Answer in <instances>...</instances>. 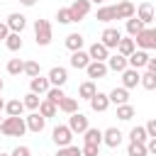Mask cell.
<instances>
[{
    "instance_id": "8",
    "label": "cell",
    "mask_w": 156,
    "mask_h": 156,
    "mask_svg": "<svg viewBox=\"0 0 156 156\" xmlns=\"http://www.w3.org/2000/svg\"><path fill=\"white\" fill-rule=\"evenodd\" d=\"M66 80H68V71H66L63 66H54V68L49 71V83H51V88H63Z\"/></svg>"
},
{
    "instance_id": "16",
    "label": "cell",
    "mask_w": 156,
    "mask_h": 156,
    "mask_svg": "<svg viewBox=\"0 0 156 156\" xmlns=\"http://www.w3.org/2000/svg\"><path fill=\"white\" fill-rule=\"evenodd\" d=\"M107 68L115 71V73H124V71L129 68V61H127V56H122V54H112V56L107 58Z\"/></svg>"
},
{
    "instance_id": "22",
    "label": "cell",
    "mask_w": 156,
    "mask_h": 156,
    "mask_svg": "<svg viewBox=\"0 0 156 156\" xmlns=\"http://www.w3.org/2000/svg\"><path fill=\"white\" fill-rule=\"evenodd\" d=\"M136 17H139L144 24L154 22V17H156V10H154V5H151V2H141V5L136 7Z\"/></svg>"
},
{
    "instance_id": "17",
    "label": "cell",
    "mask_w": 156,
    "mask_h": 156,
    "mask_svg": "<svg viewBox=\"0 0 156 156\" xmlns=\"http://www.w3.org/2000/svg\"><path fill=\"white\" fill-rule=\"evenodd\" d=\"M88 54H90V58H93V61H107V58H110V49H107L102 41H95V44H90Z\"/></svg>"
},
{
    "instance_id": "21",
    "label": "cell",
    "mask_w": 156,
    "mask_h": 156,
    "mask_svg": "<svg viewBox=\"0 0 156 156\" xmlns=\"http://www.w3.org/2000/svg\"><path fill=\"white\" fill-rule=\"evenodd\" d=\"M110 105H112V102H110V95H105V93H100V90H98L95 98L90 100V110H93V112H105Z\"/></svg>"
},
{
    "instance_id": "18",
    "label": "cell",
    "mask_w": 156,
    "mask_h": 156,
    "mask_svg": "<svg viewBox=\"0 0 156 156\" xmlns=\"http://www.w3.org/2000/svg\"><path fill=\"white\" fill-rule=\"evenodd\" d=\"M90 61H93V58H90V54H88V51H83V49L71 54V66H73V68H78V71H80V68L85 71V68L90 66Z\"/></svg>"
},
{
    "instance_id": "37",
    "label": "cell",
    "mask_w": 156,
    "mask_h": 156,
    "mask_svg": "<svg viewBox=\"0 0 156 156\" xmlns=\"http://www.w3.org/2000/svg\"><path fill=\"white\" fill-rule=\"evenodd\" d=\"M132 117H134V107H132L129 102H127V105H119V107H117V119H122V122H129Z\"/></svg>"
},
{
    "instance_id": "41",
    "label": "cell",
    "mask_w": 156,
    "mask_h": 156,
    "mask_svg": "<svg viewBox=\"0 0 156 156\" xmlns=\"http://www.w3.org/2000/svg\"><path fill=\"white\" fill-rule=\"evenodd\" d=\"M56 156H83V149H78V146H63V149H58L56 151Z\"/></svg>"
},
{
    "instance_id": "2",
    "label": "cell",
    "mask_w": 156,
    "mask_h": 156,
    "mask_svg": "<svg viewBox=\"0 0 156 156\" xmlns=\"http://www.w3.org/2000/svg\"><path fill=\"white\" fill-rule=\"evenodd\" d=\"M54 39V29H51V22L49 20H37L34 22V41L39 46H49Z\"/></svg>"
},
{
    "instance_id": "13",
    "label": "cell",
    "mask_w": 156,
    "mask_h": 156,
    "mask_svg": "<svg viewBox=\"0 0 156 156\" xmlns=\"http://www.w3.org/2000/svg\"><path fill=\"white\" fill-rule=\"evenodd\" d=\"M136 85H141V73H139L136 68H127V71L122 73V88L132 90V88H136Z\"/></svg>"
},
{
    "instance_id": "7",
    "label": "cell",
    "mask_w": 156,
    "mask_h": 156,
    "mask_svg": "<svg viewBox=\"0 0 156 156\" xmlns=\"http://www.w3.org/2000/svg\"><path fill=\"white\" fill-rule=\"evenodd\" d=\"M24 122H27V129H29V132H34V134L44 132V127H46V117H44V115H39V110H37V112H29V115L24 117Z\"/></svg>"
},
{
    "instance_id": "6",
    "label": "cell",
    "mask_w": 156,
    "mask_h": 156,
    "mask_svg": "<svg viewBox=\"0 0 156 156\" xmlns=\"http://www.w3.org/2000/svg\"><path fill=\"white\" fill-rule=\"evenodd\" d=\"M136 46L139 49H144V51H149V49H156V27H146L136 39Z\"/></svg>"
},
{
    "instance_id": "38",
    "label": "cell",
    "mask_w": 156,
    "mask_h": 156,
    "mask_svg": "<svg viewBox=\"0 0 156 156\" xmlns=\"http://www.w3.org/2000/svg\"><path fill=\"white\" fill-rule=\"evenodd\" d=\"M66 98V93H63V88H51L49 93H46V100H51L54 105H61V100Z\"/></svg>"
},
{
    "instance_id": "14",
    "label": "cell",
    "mask_w": 156,
    "mask_h": 156,
    "mask_svg": "<svg viewBox=\"0 0 156 156\" xmlns=\"http://www.w3.org/2000/svg\"><path fill=\"white\" fill-rule=\"evenodd\" d=\"M51 90V83H49V76H37L29 80V93H37V95H46Z\"/></svg>"
},
{
    "instance_id": "29",
    "label": "cell",
    "mask_w": 156,
    "mask_h": 156,
    "mask_svg": "<svg viewBox=\"0 0 156 156\" xmlns=\"http://www.w3.org/2000/svg\"><path fill=\"white\" fill-rule=\"evenodd\" d=\"M95 17H98V22H112V20H117V12H115V5H110V7H107V5H105V7H100Z\"/></svg>"
},
{
    "instance_id": "33",
    "label": "cell",
    "mask_w": 156,
    "mask_h": 156,
    "mask_svg": "<svg viewBox=\"0 0 156 156\" xmlns=\"http://www.w3.org/2000/svg\"><path fill=\"white\" fill-rule=\"evenodd\" d=\"M129 141H141V144H146V141H149L146 127H132V129H129Z\"/></svg>"
},
{
    "instance_id": "12",
    "label": "cell",
    "mask_w": 156,
    "mask_h": 156,
    "mask_svg": "<svg viewBox=\"0 0 156 156\" xmlns=\"http://www.w3.org/2000/svg\"><path fill=\"white\" fill-rule=\"evenodd\" d=\"M122 139H124V134H122L117 127H110V129L102 132V144H107L110 149H117V146L122 144Z\"/></svg>"
},
{
    "instance_id": "10",
    "label": "cell",
    "mask_w": 156,
    "mask_h": 156,
    "mask_svg": "<svg viewBox=\"0 0 156 156\" xmlns=\"http://www.w3.org/2000/svg\"><path fill=\"white\" fill-rule=\"evenodd\" d=\"M5 22H7L10 32H17V34H22V32H24V27H27V17H24L22 12H10Z\"/></svg>"
},
{
    "instance_id": "4",
    "label": "cell",
    "mask_w": 156,
    "mask_h": 156,
    "mask_svg": "<svg viewBox=\"0 0 156 156\" xmlns=\"http://www.w3.org/2000/svg\"><path fill=\"white\" fill-rule=\"evenodd\" d=\"M100 41H102L107 49H117L119 41H122V32H119L117 27H105L102 34H100Z\"/></svg>"
},
{
    "instance_id": "56",
    "label": "cell",
    "mask_w": 156,
    "mask_h": 156,
    "mask_svg": "<svg viewBox=\"0 0 156 156\" xmlns=\"http://www.w3.org/2000/svg\"><path fill=\"white\" fill-rule=\"evenodd\" d=\"M100 156H102V154H100Z\"/></svg>"
},
{
    "instance_id": "48",
    "label": "cell",
    "mask_w": 156,
    "mask_h": 156,
    "mask_svg": "<svg viewBox=\"0 0 156 156\" xmlns=\"http://www.w3.org/2000/svg\"><path fill=\"white\" fill-rule=\"evenodd\" d=\"M146 71H149V73H156V58H149V63H146Z\"/></svg>"
},
{
    "instance_id": "32",
    "label": "cell",
    "mask_w": 156,
    "mask_h": 156,
    "mask_svg": "<svg viewBox=\"0 0 156 156\" xmlns=\"http://www.w3.org/2000/svg\"><path fill=\"white\" fill-rule=\"evenodd\" d=\"M127 156H149V149H146V144H141V141H129Z\"/></svg>"
},
{
    "instance_id": "23",
    "label": "cell",
    "mask_w": 156,
    "mask_h": 156,
    "mask_svg": "<svg viewBox=\"0 0 156 156\" xmlns=\"http://www.w3.org/2000/svg\"><path fill=\"white\" fill-rule=\"evenodd\" d=\"M83 44H85V39H83V34H78V32H71V34L66 37V49H68L71 54H73V51H80Z\"/></svg>"
},
{
    "instance_id": "55",
    "label": "cell",
    "mask_w": 156,
    "mask_h": 156,
    "mask_svg": "<svg viewBox=\"0 0 156 156\" xmlns=\"http://www.w3.org/2000/svg\"><path fill=\"white\" fill-rule=\"evenodd\" d=\"M154 22H156V17H154Z\"/></svg>"
},
{
    "instance_id": "19",
    "label": "cell",
    "mask_w": 156,
    "mask_h": 156,
    "mask_svg": "<svg viewBox=\"0 0 156 156\" xmlns=\"http://www.w3.org/2000/svg\"><path fill=\"white\" fill-rule=\"evenodd\" d=\"M149 58H151V56H149L144 49H139V51H134V54H132L127 61H129V68H136V71H139V68H146Z\"/></svg>"
},
{
    "instance_id": "45",
    "label": "cell",
    "mask_w": 156,
    "mask_h": 156,
    "mask_svg": "<svg viewBox=\"0 0 156 156\" xmlns=\"http://www.w3.org/2000/svg\"><path fill=\"white\" fill-rule=\"evenodd\" d=\"M144 127H146V134H149V139H156V117H151V119H149Z\"/></svg>"
},
{
    "instance_id": "28",
    "label": "cell",
    "mask_w": 156,
    "mask_h": 156,
    "mask_svg": "<svg viewBox=\"0 0 156 156\" xmlns=\"http://www.w3.org/2000/svg\"><path fill=\"white\" fill-rule=\"evenodd\" d=\"M134 51H136V41H134L132 37H127V39L122 37V41H119V46H117V54H122V56H127V58H129Z\"/></svg>"
},
{
    "instance_id": "3",
    "label": "cell",
    "mask_w": 156,
    "mask_h": 156,
    "mask_svg": "<svg viewBox=\"0 0 156 156\" xmlns=\"http://www.w3.org/2000/svg\"><path fill=\"white\" fill-rule=\"evenodd\" d=\"M51 139H54V144H56L58 149H63V146H71V141H73V132H71L68 124H56L54 132H51Z\"/></svg>"
},
{
    "instance_id": "1",
    "label": "cell",
    "mask_w": 156,
    "mask_h": 156,
    "mask_svg": "<svg viewBox=\"0 0 156 156\" xmlns=\"http://www.w3.org/2000/svg\"><path fill=\"white\" fill-rule=\"evenodd\" d=\"M0 132L5 136H22L27 132V122H24V117H5L0 124Z\"/></svg>"
},
{
    "instance_id": "52",
    "label": "cell",
    "mask_w": 156,
    "mask_h": 156,
    "mask_svg": "<svg viewBox=\"0 0 156 156\" xmlns=\"http://www.w3.org/2000/svg\"><path fill=\"white\" fill-rule=\"evenodd\" d=\"M2 85H5V83H2V78H0V93H2Z\"/></svg>"
},
{
    "instance_id": "46",
    "label": "cell",
    "mask_w": 156,
    "mask_h": 156,
    "mask_svg": "<svg viewBox=\"0 0 156 156\" xmlns=\"http://www.w3.org/2000/svg\"><path fill=\"white\" fill-rule=\"evenodd\" d=\"M7 37H10V27H7V22H0V39L5 41Z\"/></svg>"
},
{
    "instance_id": "9",
    "label": "cell",
    "mask_w": 156,
    "mask_h": 156,
    "mask_svg": "<svg viewBox=\"0 0 156 156\" xmlns=\"http://www.w3.org/2000/svg\"><path fill=\"white\" fill-rule=\"evenodd\" d=\"M68 127H71L73 134H83L90 124H88V117H85L83 112H73V115L68 117Z\"/></svg>"
},
{
    "instance_id": "39",
    "label": "cell",
    "mask_w": 156,
    "mask_h": 156,
    "mask_svg": "<svg viewBox=\"0 0 156 156\" xmlns=\"http://www.w3.org/2000/svg\"><path fill=\"white\" fill-rule=\"evenodd\" d=\"M141 88H144V90H156V73H149V71H146V73L141 76Z\"/></svg>"
},
{
    "instance_id": "43",
    "label": "cell",
    "mask_w": 156,
    "mask_h": 156,
    "mask_svg": "<svg viewBox=\"0 0 156 156\" xmlns=\"http://www.w3.org/2000/svg\"><path fill=\"white\" fill-rule=\"evenodd\" d=\"M83 156H100V146H95V144H83Z\"/></svg>"
},
{
    "instance_id": "42",
    "label": "cell",
    "mask_w": 156,
    "mask_h": 156,
    "mask_svg": "<svg viewBox=\"0 0 156 156\" xmlns=\"http://www.w3.org/2000/svg\"><path fill=\"white\" fill-rule=\"evenodd\" d=\"M56 20H58V24H71V22H73L71 10H68V7H61V10L56 12Z\"/></svg>"
},
{
    "instance_id": "24",
    "label": "cell",
    "mask_w": 156,
    "mask_h": 156,
    "mask_svg": "<svg viewBox=\"0 0 156 156\" xmlns=\"http://www.w3.org/2000/svg\"><path fill=\"white\" fill-rule=\"evenodd\" d=\"M27 107H24V102L20 100V98H15V100H7V105H5V112H7V117H22V112H24Z\"/></svg>"
},
{
    "instance_id": "25",
    "label": "cell",
    "mask_w": 156,
    "mask_h": 156,
    "mask_svg": "<svg viewBox=\"0 0 156 156\" xmlns=\"http://www.w3.org/2000/svg\"><path fill=\"white\" fill-rule=\"evenodd\" d=\"M144 29H146V24H144L139 17H132V20H127V34H129L132 39H136V37H139Z\"/></svg>"
},
{
    "instance_id": "53",
    "label": "cell",
    "mask_w": 156,
    "mask_h": 156,
    "mask_svg": "<svg viewBox=\"0 0 156 156\" xmlns=\"http://www.w3.org/2000/svg\"><path fill=\"white\" fill-rule=\"evenodd\" d=\"M0 156H12V154H2V151H0Z\"/></svg>"
},
{
    "instance_id": "40",
    "label": "cell",
    "mask_w": 156,
    "mask_h": 156,
    "mask_svg": "<svg viewBox=\"0 0 156 156\" xmlns=\"http://www.w3.org/2000/svg\"><path fill=\"white\" fill-rule=\"evenodd\" d=\"M24 73L29 78H37V76H41V68H39L37 61H24Z\"/></svg>"
},
{
    "instance_id": "20",
    "label": "cell",
    "mask_w": 156,
    "mask_h": 156,
    "mask_svg": "<svg viewBox=\"0 0 156 156\" xmlns=\"http://www.w3.org/2000/svg\"><path fill=\"white\" fill-rule=\"evenodd\" d=\"M107 95H110V102H112V105H117V107L129 102V90H127V88H122V85H119V88H112Z\"/></svg>"
},
{
    "instance_id": "11",
    "label": "cell",
    "mask_w": 156,
    "mask_h": 156,
    "mask_svg": "<svg viewBox=\"0 0 156 156\" xmlns=\"http://www.w3.org/2000/svg\"><path fill=\"white\" fill-rule=\"evenodd\" d=\"M107 61H90V66L85 68V73H88V78L90 80H98V78H105L107 76Z\"/></svg>"
},
{
    "instance_id": "50",
    "label": "cell",
    "mask_w": 156,
    "mask_h": 156,
    "mask_svg": "<svg viewBox=\"0 0 156 156\" xmlns=\"http://www.w3.org/2000/svg\"><path fill=\"white\" fill-rule=\"evenodd\" d=\"M5 105H7V102H5V100H2V98H0V112H2V110H5Z\"/></svg>"
},
{
    "instance_id": "44",
    "label": "cell",
    "mask_w": 156,
    "mask_h": 156,
    "mask_svg": "<svg viewBox=\"0 0 156 156\" xmlns=\"http://www.w3.org/2000/svg\"><path fill=\"white\" fill-rule=\"evenodd\" d=\"M12 156H32V149H29V146H24V144H20V146H15V149H12Z\"/></svg>"
},
{
    "instance_id": "54",
    "label": "cell",
    "mask_w": 156,
    "mask_h": 156,
    "mask_svg": "<svg viewBox=\"0 0 156 156\" xmlns=\"http://www.w3.org/2000/svg\"><path fill=\"white\" fill-rule=\"evenodd\" d=\"M0 124H2V119H0Z\"/></svg>"
},
{
    "instance_id": "26",
    "label": "cell",
    "mask_w": 156,
    "mask_h": 156,
    "mask_svg": "<svg viewBox=\"0 0 156 156\" xmlns=\"http://www.w3.org/2000/svg\"><path fill=\"white\" fill-rule=\"evenodd\" d=\"M95 93H98L95 80H85V83H80V88H78V98H83V100H88V102L95 98Z\"/></svg>"
},
{
    "instance_id": "34",
    "label": "cell",
    "mask_w": 156,
    "mask_h": 156,
    "mask_svg": "<svg viewBox=\"0 0 156 156\" xmlns=\"http://www.w3.org/2000/svg\"><path fill=\"white\" fill-rule=\"evenodd\" d=\"M5 46H7L10 51H20V49H22V34H17V32H10V37L5 39Z\"/></svg>"
},
{
    "instance_id": "15",
    "label": "cell",
    "mask_w": 156,
    "mask_h": 156,
    "mask_svg": "<svg viewBox=\"0 0 156 156\" xmlns=\"http://www.w3.org/2000/svg\"><path fill=\"white\" fill-rule=\"evenodd\" d=\"M115 12H117V20H132L136 17V7L129 2V0H122L115 5Z\"/></svg>"
},
{
    "instance_id": "47",
    "label": "cell",
    "mask_w": 156,
    "mask_h": 156,
    "mask_svg": "<svg viewBox=\"0 0 156 156\" xmlns=\"http://www.w3.org/2000/svg\"><path fill=\"white\" fill-rule=\"evenodd\" d=\"M146 149H149V154L156 156V139H149V141H146Z\"/></svg>"
},
{
    "instance_id": "36",
    "label": "cell",
    "mask_w": 156,
    "mask_h": 156,
    "mask_svg": "<svg viewBox=\"0 0 156 156\" xmlns=\"http://www.w3.org/2000/svg\"><path fill=\"white\" fill-rule=\"evenodd\" d=\"M7 73H10V76L24 73V61H22V58H10V61H7Z\"/></svg>"
},
{
    "instance_id": "35",
    "label": "cell",
    "mask_w": 156,
    "mask_h": 156,
    "mask_svg": "<svg viewBox=\"0 0 156 156\" xmlns=\"http://www.w3.org/2000/svg\"><path fill=\"white\" fill-rule=\"evenodd\" d=\"M22 102H24V107H27V110H32V112H37V110H39V105H41V98H39L37 93H27Z\"/></svg>"
},
{
    "instance_id": "27",
    "label": "cell",
    "mask_w": 156,
    "mask_h": 156,
    "mask_svg": "<svg viewBox=\"0 0 156 156\" xmlns=\"http://www.w3.org/2000/svg\"><path fill=\"white\" fill-rule=\"evenodd\" d=\"M83 139H85V144H95V146H100V144H102V129H98V127H88V129L83 132Z\"/></svg>"
},
{
    "instance_id": "49",
    "label": "cell",
    "mask_w": 156,
    "mask_h": 156,
    "mask_svg": "<svg viewBox=\"0 0 156 156\" xmlns=\"http://www.w3.org/2000/svg\"><path fill=\"white\" fill-rule=\"evenodd\" d=\"M20 2H22L24 7H34V5H37V0H20Z\"/></svg>"
},
{
    "instance_id": "30",
    "label": "cell",
    "mask_w": 156,
    "mask_h": 156,
    "mask_svg": "<svg viewBox=\"0 0 156 156\" xmlns=\"http://www.w3.org/2000/svg\"><path fill=\"white\" fill-rule=\"evenodd\" d=\"M58 110L61 112H66V115H73V112H78V98H63L61 100V105H58Z\"/></svg>"
},
{
    "instance_id": "51",
    "label": "cell",
    "mask_w": 156,
    "mask_h": 156,
    "mask_svg": "<svg viewBox=\"0 0 156 156\" xmlns=\"http://www.w3.org/2000/svg\"><path fill=\"white\" fill-rule=\"evenodd\" d=\"M90 2H95V5H102V2H105V0H90Z\"/></svg>"
},
{
    "instance_id": "5",
    "label": "cell",
    "mask_w": 156,
    "mask_h": 156,
    "mask_svg": "<svg viewBox=\"0 0 156 156\" xmlns=\"http://www.w3.org/2000/svg\"><path fill=\"white\" fill-rule=\"evenodd\" d=\"M90 5H93L90 0H73V2L68 5L73 22H80V20H85V17H88V12H90Z\"/></svg>"
},
{
    "instance_id": "31",
    "label": "cell",
    "mask_w": 156,
    "mask_h": 156,
    "mask_svg": "<svg viewBox=\"0 0 156 156\" xmlns=\"http://www.w3.org/2000/svg\"><path fill=\"white\" fill-rule=\"evenodd\" d=\"M56 112H58V105H54L51 100H46V98H44V100H41V105H39V115H44V117L49 119V117H56Z\"/></svg>"
}]
</instances>
